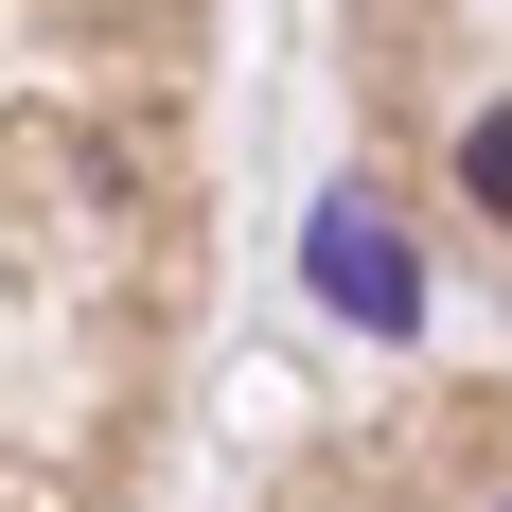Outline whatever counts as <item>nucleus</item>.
<instances>
[{"mask_svg":"<svg viewBox=\"0 0 512 512\" xmlns=\"http://www.w3.org/2000/svg\"><path fill=\"white\" fill-rule=\"evenodd\" d=\"M318 301H336V318H354V336H407V318H424V265H407V230H389V212H371V195H336V212H318Z\"/></svg>","mask_w":512,"mask_h":512,"instance_id":"1","label":"nucleus"},{"mask_svg":"<svg viewBox=\"0 0 512 512\" xmlns=\"http://www.w3.org/2000/svg\"><path fill=\"white\" fill-rule=\"evenodd\" d=\"M460 195L512 212V106H477V124H460Z\"/></svg>","mask_w":512,"mask_h":512,"instance_id":"2","label":"nucleus"}]
</instances>
